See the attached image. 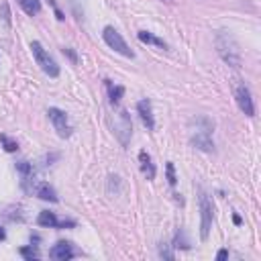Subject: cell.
<instances>
[{"label":"cell","mask_w":261,"mask_h":261,"mask_svg":"<svg viewBox=\"0 0 261 261\" xmlns=\"http://www.w3.org/2000/svg\"><path fill=\"white\" fill-rule=\"evenodd\" d=\"M190 124H192L190 126V143L204 153H212L214 151V141H212L214 122L208 116H196Z\"/></svg>","instance_id":"cell-1"},{"label":"cell","mask_w":261,"mask_h":261,"mask_svg":"<svg viewBox=\"0 0 261 261\" xmlns=\"http://www.w3.org/2000/svg\"><path fill=\"white\" fill-rule=\"evenodd\" d=\"M214 45H216V51H218L220 59L226 65L241 67V49H239L234 37L228 31H218L216 37H214Z\"/></svg>","instance_id":"cell-2"},{"label":"cell","mask_w":261,"mask_h":261,"mask_svg":"<svg viewBox=\"0 0 261 261\" xmlns=\"http://www.w3.org/2000/svg\"><path fill=\"white\" fill-rule=\"evenodd\" d=\"M31 51H33V57H35L37 65H39L49 77H57V75H59V65H57V61L49 55V51H47L39 41H31Z\"/></svg>","instance_id":"cell-3"},{"label":"cell","mask_w":261,"mask_h":261,"mask_svg":"<svg viewBox=\"0 0 261 261\" xmlns=\"http://www.w3.org/2000/svg\"><path fill=\"white\" fill-rule=\"evenodd\" d=\"M102 39H104V43L110 47V49H114L116 53H120V55H124V57H128V59H133L135 57V53H133V49L126 45V41L122 39V35L114 29V27H104V31H102Z\"/></svg>","instance_id":"cell-4"},{"label":"cell","mask_w":261,"mask_h":261,"mask_svg":"<svg viewBox=\"0 0 261 261\" xmlns=\"http://www.w3.org/2000/svg\"><path fill=\"white\" fill-rule=\"evenodd\" d=\"M212 216H214V206L208 194L200 192V239L208 241L210 228H212Z\"/></svg>","instance_id":"cell-5"},{"label":"cell","mask_w":261,"mask_h":261,"mask_svg":"<svg viewBox=\"0 0 261 261\" xmlns=\"http://www.w3.org/2000/svg\"><path fill=\"white\" fill-rule=\"evenodd\" d=\"M112 128H114V135L116 139L120 141L122 147L128 145L130 141V135H133V122H130V116L126 110H120L116 116H114V122H112Z\"/></svg>","instance_id":"cell-6"},{"label":"cell","mask_w":261,"mask_h":261,"mask_svg":"<svg viewBox=\"0 0 261 261\" xmlns=\"http://www.w3.org/2000/svg\"><path fill=\"white\" fill-rule=\"evenodd\" d=\"M47 114H49V120H51V124H53V128L57 130V135L61 137V139H67V137H71V124H69V120H67V114L61 110V108H55V106H51L49 110H47Z\"/></svg>","instance_id":"cell-7"},{"label":"cell","mask_w":261,"mask_h":261,"mask_svg":"<svg viewBox=\"0 0 261 261\" xmlns=\"http://www.w3.org/2000/svg\"><path fill=\"white\" fill-rule=\"evenodd\" d=\"M234 100H237V104H239V108H241V112L245 116H249V118L255 116V102H253L251 90L245 84H239L234 88Z\"/></svg>","instance_id":"cell-8"},{"label":"cell","mask_w":261,"mask_h":261,"mask_svg":"<svg viewBox=\"0 0 261 261\" xmlns=\"http://www.w3.org/2000/svg\"><path fill=\"white\" fill-rule=\"evenodd\" d=\"M49 257L55 259V261H69L71 257H75V249H73L71 243H67V241H59V243H55V245L51 247Z\"/></svg>","instance_id":"cell-9"},{"label":"cell","mask_w":261,"mask_h":261,"mask_svg":"<svg viewBox=\"0 0 261 261\" xmlns=\"http://www.w3.org/2000/svg\"><path fill=\"white\" fill-rule=\"evenodd\" d=\"M37 224L39 226H47V228H65V226H75L73 220H57V216L49 210H43L39 216H37Z\"/></svg>","instance_id":"cell-10"},{"label":"cell","mask_w":261,"mask_h":261,"mask_svg":"<svg viewBox=\"0 0 261 261\" xmlns=\"http://www.w3.org/2000/svg\"><path fill=\"white\" fill-rule=\"evenodd\" d=\"M137 112H139V116H141L143 124L147 126V130H153V128H155V118H153L151 102H149L147 98H143V100H139V102H137Z\"/></svg>","instance_id":"cell-11"},{"label":"cell","mask_w":261,"mask_h":261,"mask_svg":"<svg viewBox=\"0 0 261 261\" xmlns=\"http://www.w3.org/2000/svg\"><path fill=\"white\" fill-rule=\"evenodd\" d=\"M31 192H33L37 198H41V200H47V202H59L57 192H55L47 181H35V184L31 186Z\"/></svg>","instance_id":"cell-12"},{"label":"cell","mask_w":261,"mask_h":261,"mask_svg":"<svg viewBox=\"0 0 261 261\" xmlns=\"http://www.w3.org/2000/svg\"><path fill=\"white\" fill-rule=\"evenodd\" d=\"M139 163H141V171H143V175L147 177V179H155V165H153V161H151V155L145 151V149H141L139 151Z\"/></svg>","instance_id":"cell-13"},{"label":"cell","mask_w":261,"mask_h":261,"mask_svg":"<svg viewBox=\"0 0 261 261\" xmlns=\"http://www.w3.org/2000/svg\"><path fill=\"white\" fill-rule=\"evenodd\" d=\"M137 37H139V41H141V43L155 45V47H159V49H167V43H165L163 39L155 37V35H153V33H149V31H139V33H137Z\"/></svg>","instance_id":"cell-14"},{"label":"cell","mask_w":261,"mask_h":261,"mask_svg":"<svg viewBox=\"0 0 261 261\" xmlns=\"http://www.w3.org/2000/svg\"><path fill=\"white\" fill-rule=\"evenodd\" d=\"M106 86H108V98H110V104H118L122 94H124V88L122 86H112L110 80H106Z\"/></svg>","instance_id":"cell-15"},{"label":"cell","mask_w":261,"mask_h":261,"mask_svg":"<svg viewBox=\"0 0 261 261\" xmlns=\"http://www.w3.org/2000/svg\"><path fill=\"white\" fill-rule=\"evenodd\" d=\"M18 4H20V8H22L27 14H31V16H35V14L41 12V2H39V0H18Z\"/></svg>","instance_id":"cell-16"},{"label":"cell","mask_w":261,"mask_h":261,"mask_svg":"<svg viewBox=\"0 0 261 261\" xmlns=\"http://www.w3.org/2000/svg\"><path fill=\"white\" fill-rule=\"evenodd\" d=\"M0 143H2V147H4V151H6V153H14V151L18 149V143H16V141H12L10 137H6L4 133H0Z\"/></svg>","instance_id":"cell-17"},{"label":"cell","mask_w":261,"mask_h":261,"mask_svg":"<svg viewBox=\"0 0 261 261\" xmlns=\"http://www.w3.org/2000/svg\"><path fill=\"white\" fill-rule=\"evenodd\" d=\"M0 18L4 20V24H6V27H10V24H12V14H10V8H8V2H6V0H2V2H0Z\"/></svg>","instance_id":"cell-18"},{"label":"cell","mask_w":261,"mask_h":261,"mask_svg":"<svg viewBox=\"0 0 261 261\" xmlns=\"http://www.w3.org/2000/svg\"><path fill=\"white\" fill-rule=\"evenodd\" d=\"M16 171H20L22 179H29V177L33 175V165H31L29 161H18V163H16Z\"/></svg>","instance_id":"cell-19"},{"label":"cell","mask_w":261,"mask_h":261,"mask_svg":"<svg viewBox=\"0 0 261 261\" xmlns=\"http://www.w3.org/2000/svg\"><path fill=\"white\" fill-rule=\"evenodd\" d=\"M20 257H24L27 261H37L39 259V251L37 249H33V245L31 247H20Z\"/></svg>","instance_id":"cell-20"},{"label":"cell","mask_w":261,"mask_h":261,"mask_svg":"<svg viewBox=\"0 0 261 261\" xmlns=\"http://www.w3.org/2000/svg\"><path fill=\"white\" fill-rule=\"evenodd\" d=\"M165 173H167V181H169V186H175V184H177V177H175V167H173L171 161L165 163Z\"/></svg>","instance_id":"cell-21"},{"label":"cell","mask_w":261,"mask_h":261,"mask_svg":"<svg viewBox=\"0 0 261 261\" xmlns=\"http://www.w3.org/2000/svg\"><path fill=\"white\" fill-rule=\"evenodd\" d=\"M173 247H181V249H190V243L184 239V232L177 230L175 232V241H173Z\"/></svg>","instance_id":"cell-22"},{"label":"cell","mask_w":261,"mask_h":261,"mask_svg":"<svg viewBox=\"0 0 261 261\" xmlns=\"http://www.w3.org/2000/svg\"><path fill=\"white\" fill-rule=\"evenodd\" d=\"M159 255H161V257H165V259H173V253L169 251V245H165V243H163V245H159Z\"/></svg>","instance_id":"cell-23"},{"label":"cell","mask_w":261,"mask_h":261,"mask_svg":"<svg viewBox=\"0 0 261 261\" xmlns=\"http://www.w3.org/2000/svg\"><path fill=\"white\" fill-rule=\"evenodd\" d=\"M63 55H67V57H69L73 63L77 61V55H75V51H73V49H69V47H63Z\"/></svg>","instance_id":"cell-24"},{"label":"cell","mask_w":261,"mask_h":261,"mask_svg":"<svg viewBox=\"0 0 261 261\" xmlns=\"http://www.w3.org/2000/svg\"><path fill=\"white\" fill-rule=\"evenodd\" d=\"M226 257H228V251H226V249H220V251L216 253V259H218V261H224Z\"/></svg>","instance_id":"cell-25"},{"label":"cell","mask_w":261,"mask_h":261,"mask_svg":"<svg viewBox=\"0 0 261 261\" xmlns=\"http://www.w3.org/2000/svg\"><path fill=\"white\" fill-rule=\"evenodd\" d=\"M232 222H234V224H237V226H239V224H241V222H243V220H241V216H239V214H234V216H232Z\"/></svg>","instance_id":"cell-26"},{"label":"cell","mask_w":261,"mask_h":261,"mask_svg":"<svg viewBox=\"0 0 261 261\" xmlns=\"http://www.w3.org/2000/svg\"><path fill=\"white\" fill-rule=\"evenodd\" d=\"M4 239H6V232H4V228L0 226V241H4Z\"/></svg>","instance_id":"cell-27"},{"label":"cell","mask_w":261,"mask_h":261,"mask_svg":"<svg viewBox=\"0 0 261 261\" xmlns=\"http://www.w3.org/2000/svg\"><path fill=\"white\" fill-rule=\"evenodd\" d=\"M163 2H167V4H169V2H171V0H163Z\"/></svg>","instance_id":"cell-28"}]
</instances>
